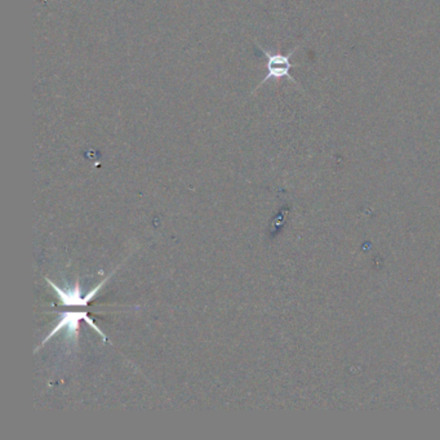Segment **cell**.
I'll use <instances>...</instances> for the list:
<instances>
[{
	"instance_id": "7a4b0ae2",
	"label": "cell",
	"mask_w": 440,
	"mask_h": 440,
	"mask_svg": "<svg viewBox=\"0 0 440 440\" xmlns=\"http://www.w3.org/2000/svg\"><path fill=\"white\" fill-rule=\"evenodd\" d=\"M58 314L61 315V319L58 321V324L50 331V334L44 339L42 345H40V348L44 346L45 342L50 341V339H52L55 334H58L61 329H67V332H69V336H70L71 339L74 337L75 342H78L79 320H85V321L89 324V326H91L92 329H94V331L102 337V340L106 341V334H104V332L99 329V326L94 324V321L88 317L87 312H58ZM40 348H36V351Z\"/></svg>"
},
{
	"instance_id": "3957f363",
	"label": "cell",
	"mask_w": 440,
	"mask_h": 440,
	"mask_svg": "<svg viewBox=\"0 0 440 440\" xmlns=\"http://www.w3.org/2000/svg\"><path fill=\"white\" fill-rule=\"evenodd\" d=\"M111 275H114V273L113 274H110L106 279H104V280H102V282H101L97 287H94L92 291L89 292V293H88L87 296H84V297H83V296H82V293H80V285H79L78 280H77V283H75V287H74V288H71V290H67V291H65V290L60 288V287L56 285V284L52 283L48 277H47L45 280H47L48 284H50V288H52V290H55V292L57 293V296H58V298L64 302L65 305L87 306V304H88L92 298L96 297V295H97L99 290L105 285L107 280L111 277Z\"/></svg>"
},
{
	"instance_id": "6da1fadb",
	"label": "cell",
	"mask_w": 440,
	"mask_h": 440,
	"mask_svg": "<svg viewBox=\"0 0 440 440\" xmlns=\"http://www.w3.org/2000/svg\"><path fill=\"white\" fill-rule=\"evenodd\" d=\"M257 47L261 50L263 56L266 57V70H268L265 78L261 80L260 84L257 85V89L273 79L277 80V79L287 78L290 79L292 83L298 85L296 79L291 75V69L293 67L291 57L295 55L297 48L292 50L288 55H284V53H279V52L263 50V47L258 44H257Z\"/></svg>"
}]
</instances>
